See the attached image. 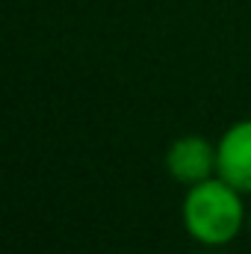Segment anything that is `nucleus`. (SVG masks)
I'll list each match as a JSON object with an SVG mask.
<instances>
[{"label":"nucleus","mask_w":251,"mask_h":254,"mask_svg":"<svg viewBox=\"0 0 251 254\" xmlns=\"http://www.w3.org/2000/svg\"><path fill=\"white\" fill-rule=\"evenodd\" d=\"M181 222L195 243L219 249L234 243L240 231L249 228V210L243 204V192L216 175L195 187H187V198L181 204Z\"/></svg>","instance_id":"obj_1"},{"label":"nucleus","mask_w":251,"mask_h":254,"mask_svg":"<svg viewBox=\"0 0 251 254\" xmlns=\"http://www.w3.org/2000/svg\"><path fill=\"white\" fill-rule=\"evenodd\" d=\"M166 169H169V175L178 184L195 187V184H201L207 178H216V172H219V151L204 136H195V133L178 136L169 145V151H166Z\"/></svg>","instance_id":"obj_2"},{"label":"nucleus","mask_w":251,"mask_h":254,"mask_svg":"<svg viewBox=\"0 0 251 254\" xmlns=\"http://www.w3.org/2000/svg\"><path fill=\"white\" fill-rule=\"evenodd\" d=\"M216 151H219L216 175L225 178L231 187H237L243 195H251V119L234 122L219 136Z\"/></svg>","instance_id":"obj_3"},{"label":"nucleus","mask_w":251,"mask_h":254,"mask_svg":"<svg viewBox=\"0 0 251 254\" xmlns=\"http://www.w3.org/2000/svg\"><path fill=\"white\" fill-rule=\"evenodd\" d=\"M249 234H251V210H249Z\"/></svg>","instance_id":"obj_4"},{"label":"nucleus","mask_w":251,"mask_h":254,"mask_svg":"<svg viewBox=\"0 0 251 254\" xmlns=\"http://www.w3.org/2000/svg\"><path fill=\"white\" fill-rule=\"evenodd\" d=\"M201 254H216V252H201Z\"/></svg>","instance_id":"obj_5"}]
</instances>
